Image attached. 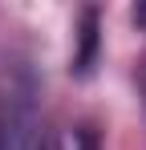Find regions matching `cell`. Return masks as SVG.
<instances>
[{"label":"cell","instance_id":"obj_2","mask_svg":"<svg viewBox=\"0 0 146 150\" xmlns=\"http://www.w3.org/2000/svg\"><path fill=\"white\" fill-rule=\"evenodd\" d=\"M138 98H142V110H146V53L138 61Z\"/></svg>","mask_w":146,"mask_h":150},{"label":"cell","instance_id":"obj_3","mask_svg":"<svg viewBox=\"0 0 146 150\" xmlns=\"http://www.w3.org/2000/svg\"><path fill=\"white\" fill-rule=\"evenodd\" d=\"M134 21H138V25H146V8H134Z\"/></svg>","mask_w":146,"mask_h":150},{"label":"cell","instance_id":"obj_1","mask_svg":"<svg viewBox=\"0 0 146 150\" xmlns=\"http://www.w3.org/2000/svg\"><path fill=\"white\" fill-rule=\"evenodd\" d=\"M77 53H73V73L77 77H85L89 69H94V61H97V12L94 8H85L81 12V28H77Z\"/></svg>","mask_w":146,"mask_h":150}]
</instances>
